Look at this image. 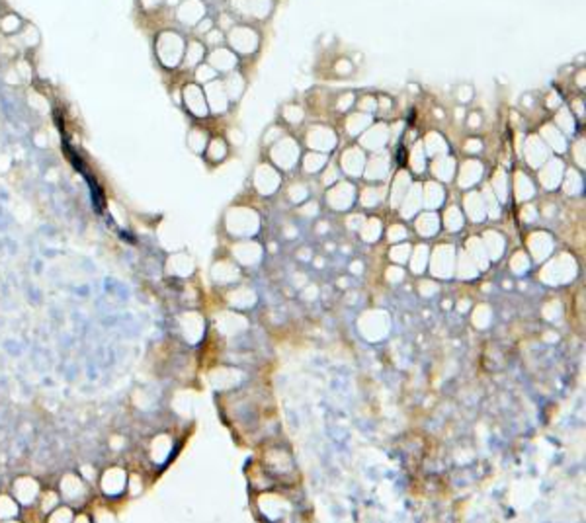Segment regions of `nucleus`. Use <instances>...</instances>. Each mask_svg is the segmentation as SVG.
I'll return each instance as SVG.
<instances>
[{
  "mask_svg": "<svg viewBox=\"0 0 586 523\" xmlns=\"http://www.w3.org/2000/svg\"><path fill=\"white\" fill-rule=\"evenodd\" d=\"M123 480H125V476H123L122 470H118V468L108 470V472L104 474V480H102L104 492H106V494H118V492L123 488V484H125Z\"/></svg>",
  "mask_w": 586,
  "mask_h": 523,
  "instance_id": "obj_1",
  "label": "nucleus"
},
{
  "mask_svg": "<svg viewBox=\"0 0 586 523\" xmlns=\"http://www.w3.org/2000/svg\"><path fill=\"white\" fill-rule=\"evenodd\" d=\"M24 28V22L20 16H16L14 12H8L4 16H0V32L6 36H18Z\"/></svg>",
  "mask_w": 586,
  "mask_h": 523,
  "instance_id": "obj_2",
  "label": "nucleus"
},
{
  "mask_svg": "<svg viewBox=\"0 0 586 523\" xmlns=\"http://www.w3.org/2000/svg\"><path fill=\"white\" fill-rule=\"evenodd\" d=\"M16 494H18V498L22 502H32L36 498V494H38V484L34 482L32 478H22V480L16 482Z\"/></svg>",
  "mask_w": 586,
  "mask_h": 523,
  "instance_id": "obj_3",
  "label": "nucleus"
},
{
  "mask_svg": "<svg viewBox=\"0 0 586 523\" xmlns=\"http://www.w3.org/2000/svg\"><path fill=\"white\" fill-rule=\"evenodd\" d=\"M18 40H20V43L26 47V49H32V47H38L41 41V36L40 32H38V28L36 26H24L22 28V32L18 34Z\"/></svg>",
  "mask_w": 586,
  "mask_h": 523,
  "instance_id": "obj_4",
  "label": "nucleus"
},
{
  "mask_svg": "<svg viewBox=\"0 0 586 523\" xmlns=\"http://www.w3.org/2000/svg\"><path fill=\"white\" fill-rule=\"evenodd\" d=\"M61 488H63V492L67 494V498H77V496L82 492L81 482H79L77 478H73V476H67V478L63 480Z\"/></svg>",
  "mask_w": 586,
  "mask_h": 523,
  "instance_id": "obj_5",
  "label": "nucleus"
},
{
  "mask_svg": "<svg viewBox=\"0 0 586 523\" xmlns=\"http://www.w3.org/2000/svg\"><path fill=\"white\" fill-rule=\"evenodd\" d=\"M16 514V504L10 498H0V518H10Z\"/></svg>",
  "mask_w": 586,
  "mask_h": 523,
  "instance_id": "obj_6",
  "label": "nucleus"
},
{
  "mask_svg": "<svg viewBox=\"0 0 586 523\" xmlns=\"http://www.w3.org/2000/svg\"><path fill=\"white\" fill-rule=\"evenodd\" d=\"M49 523H71V512L67 510V508H63V510H57L53 516H51V520H49Z\"/></svg>",
  "mask_w": 586,
  "mask_h": 523,
  "instance_id": "obj_7",
  "label": "nucleus"
},
{
  "mask_svg": "<svg viewBox=\"0 0 586 523\" xmlns=\"http://www.w3.org/2000/svg\"><path fill=\"white\" fill-rule=\"evenodd\" d=\"M30 104H32L34 108H38V110H45V106H47L45 98L40 96V94H32V96H30Z\"/></svg>",
  "mask_w": 586,
  "mask_h": 523,
  "instance_id": "obj_8",
  "label": "nucleus"
},
{
  "mask_svg": "<svg viewBox=\"0 0 586 523\" xmlns=\"http://www.w3.org/2000/svg\"><path fill=\"white\" fill-rule=\"evenodd\" d=\"M77 523H88V522H86V518H79V520H77Z\"/></svg>",
  "mask_w": 586,
  "mask_h": 523,
  "instance_id": "obj_9",
  "label": "nucleus"
}]
</instances>
